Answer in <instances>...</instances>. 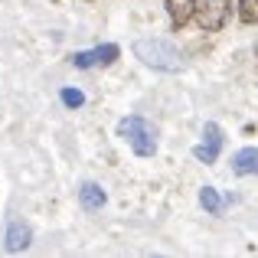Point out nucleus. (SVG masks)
I'll use <instances>...</instances> for the list:
<instances>
[{
    "mask_svg": "<svg viewBox=\"0 0 258 258\" xmlns=\"http://www.w3.org/2000/svg\"><path fill=\"white\" fill-rule=\"evenodd\" d=\"M134 56L157 72H180L183 69L180 49L173 43H167V39H138L134 43Z\"/></svg>",
    "mask_w": 258,
    "mask_h": 258,
    "instance_id": "nucleus-1",
    "label": "nucleus"
},
{
    "mask_svg": "<svg viewBox=\"0 0 258 258\" xmlns=\"http://www.w3.org/2000/svg\"><path fill=\"white\" fill-rule=\"evenodd\" d=\"M30 242H33V229L26 226L23 219H10V222H7L4 248H7L10 255H17V252H23V248H30Z\"/></svg>",
    "mask_w": 258,
    "mask_h": 258,
    "instance_id": "nucleus-6",
    "label": "nucleus"
},
{
    "mask_svg": "<svg viewBox=\"0 0 258 258\" xmlns=\"http://www.w3.org/2000/svg\"><path fill=\"white\" fill-rule=\"evenodd\" d=\"M200 203L209 209V213H222V196L216 193V186H203L200 189Z\"/></svg>",
    "mask_w": 258,
    "mask_h": 258,
    "instance_id": "nucleus-10",
    "label": "nucleus"
},
{
    "mask_svg": "<svg viewBox=\"0 0 258 258\" xmlns=\"http://www.w3.org/2000/svg\"><path fill=\"white\" fill-rule=\"evenodd\" d=\"M242 23H258V0H239Z\"/></svg>",
    "mask_w": 258,
    "mask_h": 258,
    "instance_id": "nucleus-11",
    "label": "nucleus"
},
{
    "mask_svg": "<svg viewBox=\"0 0 258 258\" xmlns=\"http://www.w3.org/2000/svg\"><path fill=\"white\" fill-rule=\"evenodd\" d=\"M232 13V0H203L200 4V26L206 33H219Z\"/></svg>",
    "mask_w": 258,
    "mask_h": 258,
    "instance_id": "nucleus-3",
    "label": "nucleus"
},
{
    "mask_svg": "<svg viewBox=\"0 0 258 258\" xmlns=\"http://www.w3.org/2000/svg\"><path fill=\"white\" fill-rule=\"evenodd\" d=\"M196 10V0H167V13H170V23L180 30Z\"/></svg>",
    "mask_w": 258,
    "mask_h": 258,
    "instance_id": "nucleus-9",
    "label": "nucleus"
},
{
    "mask_svg": "<svg viewBox=\"0 0 258 258\" xmlns=\"http://www.w3.org/2000/svg\"><path fill=\"white\" fill-rule=\"evenodd\" d=\"M118 134L131 144V151L138 154V157H154V151H157V127H154L147 118H141V114L121 118L118 121Z\"/></svg>",
    "mask_w": 258,
    "mask_h": 258,
    "instance_id": "nucleus-2",
    "label": "nucleus"
},
{
    "mask_svg": "<svg viewBox=\"0 0 258 258\" xmlns=\"http://www.w3.org/2000/svg\"><path fill=\"white\" fill-rule=\"evenodd\" d=\"M118 56H121L118 46H114V43H105V46H95V49H88V52H76V56H72V66H76V69H92V66H111Z\"/></svg>",
    "mask_w": 258,
    "mask_h": 258,
    "instance_id": "nucleus-5",
    "label": "nucleus"
},
{
    "mask_svg": "<svg viewBox=\"0 0 258 258\" xmlns=\"http://www.w3.org/2000/svg\"><path fill=\"white\" fill-rule=\"evenodd\" d=\"M255 56H258V46H255Z\"/></svg>",
    "mask_w": 258,
    "mask_h": 258,
    "instance_id": "nucleus-13",
    "label": "nucleus"
},
{
    "mask_svg": "<svg viewBox=\"0 0 258 258\" xmlns=\"http://www.w3.org/2000/svg\"><path fill=\"white\" fill-rule=\"evenodd\" d=\"M59 98H62V105H69V108H82L85 105V95L79 92V88H62Z\"/></svg>",
    "mask_w": 258,
    "mask_h": 258,
    "instance_id": "nucleus-12",
    "label": "nucleus"
},
{
    "mask_svg": "<svg viewBox=\"0 0 258 258\" xmlns=\"http://www.w3.org/2000/svg\"><path fill=\"white\" fill-rule=\"evenodd\" d=\"M79 203H82V209L95 213V209H101L108 203V193L98 186V183H82V189H79Z\"/></svg>",
    "mask_w": 258,
    "mask_h": 258,
    "instance_id": "nucleus-8",
    "label": "nucleus"
},
{
    "mask_svg": "<svg viewBox=\"0 0 258 258\" xmlns=\"http://www.w3.org/2000/svg\"><path fill=\"white\" fill-rule=\"evenodd\" d=\"M232 170L239 176H258V147H242L232 157Z\"/></svg>",
    "mask_w": 258,
    "mask_h": 258,
    "instance_id": "nucleus-7",
    "label": "nucleus"
},
{
    "mask_svg": "<svg viewBox=\"0 0 258 258\" xmlns=\"http://www.w3.org/2000/svg\"><path fill=\"white\" fill-rule=\"evenodd\" d=\"M219 151H222V127L216 124V121H209V124L203 127V144L193 147V157L200 160V164H216Z\"/></svg>",
    "mask_w": 258,
    "mask_h": 258,
    "instance_id": "nucleus-4",
    "label": "nucleus"
}]
</instances>
